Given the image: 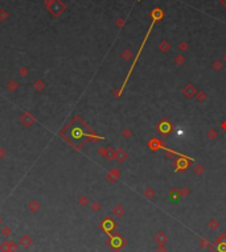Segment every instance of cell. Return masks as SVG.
I'll return each instance as SVG.
<instances>
[{"instance_id":"cell-14","label":"cell","mask_w":226,"mask_h":252,"mask_svg":"<svg viewBox=\"0 0 226 252\" xmlns=\"http://www.w3.org/2000/svg\"><path fill=\"white\" fill-rule=\"evenodd\" d=\"M114 214L118 215V216L122 215V214H123V209H122V207H119V206L115 207V209H114Z\"/></svg>"},{"instance_id":"cell-12","label":"cell","mask_w":226,"mask_h":252,"mask_svg":"<svg viewBox=\"0 0 226 252\" xmlns=\"http://www.w3.org/2000/svg\"><path fill=\"white\" fill-rule=\"evenodd\" d=\"M5 157H7V151H5V148L0 146V160H3Z\"/></svg>"},{"instance_id":"cell-7","label":"cell","mask_w":226,"mask_h":252,"mask_svg":"<svg viewBox=\"0 0 226 252\" xmlns=\"http://www.w3.org/2000/svg\"><path fill=\"white\" fill-rule=\"evenodd\" d=\"M45 82L43 81V79H36V81H34V83H33V87H34V90L36 91H43L44 88H45Z\"/></svg>"},{"instance_id":"cell-9","label":"cell","mask_w":226,"mask_h":252,"mask_svg":"<svg viewBox=\"0 0 226 252\" xmlns=\"http://www.w3.org/2000/svg\"><path fill=\"white\" fill-rule=\"evenodd\" d=\"M0 232H1V235H3V236L8 238L9 235L12 234V230L9 228V226H3V228H1V231H0Z\"/></svg>"},{"instance_id":"cell-8","label":"cell","mask_w":226,"mask_h":252,"mask_svg":"<svg viewBox=\"0 0 226 252\" xmlns=\"http://www.w3.org/2000/svg\"><path fill=\"white\" fill-rule=\"evenodd\" d=\"M19 75L23 77V78L29 75V70H28V68H25V66H20V68H19Z\"/></svg>"},{"instance_id":"cell-2","label":"cell","mask_w":226,"mask_h":252,"mask_svg":"<svg viewBox=\"0 0 226 252\" xmlns=\"http://www.w3.org/2000/svg\"><path fill=\"white\" fill-rule=\"evenodd\" d=\"M19 244L12 240H4L0 244V251L1 252H17Z\"/></svg>"},{"instance_id":"cell-6","label":"cell","mask_w":226,"mask_h":252,"mask_svg":"<svg viewBox=\"0 0 226 252\" xmlns=\"http://www.w3.org/2000/svg\"><path fill=\"white\" fill-rule=\"evenodd\" d=\"M19 88V83L17 81H15V79H11V81L7 82V90L9 92H15L16 90Z\"/></svg>"},{"instance_id":"cell-3","label":"cell","mask_w":226,"mask_h":252,"mask_svg":"<svg viewBox=\"0 0 226 252\" xmlns=\"http://www.w3.org/2000/svg\"><path fill=\"white\" fill-rule=\"evenodd\" d=\"M20 123L25 127H31L32 124L34 123V116L31 112H28V111L27 112H23L20 115Z\"/></svg>"},{"instance_id":"cell-10","label":"cell","mask_w":226,"mask_h":252,"mask_svg":"<svg viewBox=\"0 0 226 252\" xmlns=\"http://www.w3.org/2000/svg\"><path fill=\"white\" fill-rule=\"evenodd\" d=\"M78 202H79V205L81 206H86L89 203V199H87V197H84V196H81L78 198Z\"/></svg>"},{"instance_id":"cell-4","label":"cell","mask_w":226,"mask_h":252,"mask_svg":"<svg viewBox=\"0 0 226 252\" xmlns=\"http://www.w3.org/2000/svg\"><path fill=\"white\" fill-rule=\"evenodd\" d=\"M19 244H20L23 248H25V250H28V248H31L32 244H33V239H32L31 235L23 234L20 238H19Z\"/></svg>"},{"instance_id":"cell-5","label":"cell","mask_w":226,"mask_h":252,"mask_svg":"<svg viewBox=\"0 0 226 252\" xmlns=\"http://www.w3.org/2000/svg\"><path fill=\"white\" fill-rule=\"evenodd\" d=\"M28 210H29L31 213H33V214H36V213H39L41 210V203L39 202L37 199H32L29 203H28Z\"/></svg>"},{"instance_id":"cell-15","label":"cell","mask_w":226,"mask_h":252,"mask_svg":"<svg viewBox=\"0 0 226 252\" xmlns=\"http://www.w3.org/2000/svg\"><path fill=\"white\" fill-rule=\"evenodd\" d=\"M1 223H3V219H1V216H0V224H1Z\"/></svg>"},{"instance_id":"cell-1","label":"cell","mask_w":226,"mask_h":252,"mask_svg":"<svg viewBox=\"0 0 226 252\" xmlns=\"http://www.w3.org/2000/svg\"><path fill=\"white\" fill-rule=\"evenodd\" d=\"M63 9H65V5L60 0H52V4L49 5V11L53 16H56V17L60 16L63 12Z\"/></svg>"},{"instance_id":"cell-13","label":"cell","mask_w":226,"mask_h":252,"mask_svg":"<svg viewBox=\"0 0 226 252\" xmlns=\"http://www.w3.org/2000/svg\"><path fill=\"white\" fill-rule=\"evenodd\" d=\"M99 209H101V205H99L98 202H94L93 205H91V210H93V211H95V213L99 211Z\"/></svg>"},{"instance_id":"cell-11","label":"cell","mask_w":226,"mask_h":252,"mask_svg":"<svg viewBox=\"0 0 226 252\" xmlns=\"http://www.w3.org/2000/svg\"><path fill=\"white\" fill-rule=\"evenodd\" d=\"M8 17V13L4 11V9H0V21H4L5 19Z\"/></svg>"}]
</instances>
